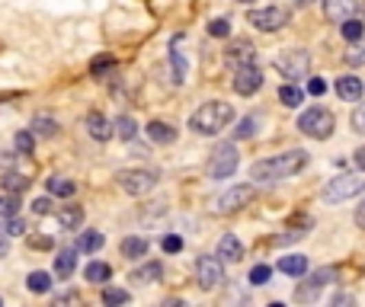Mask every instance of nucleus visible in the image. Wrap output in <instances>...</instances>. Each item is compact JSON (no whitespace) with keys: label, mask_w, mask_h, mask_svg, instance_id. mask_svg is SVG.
<instances>
[{"label":"nucleus","mask_w":365,"mask_h":307,"mask_svg":"<svg viewBox=\"0 0 365 307\" xmlns=\"http://www.w3.org/2000/svg\"><path fill=\"white\" fill-rule=\"evenodd\" d=\"M305 167H308V154L295 148V150H285V154H276V157L256 160L250 167V179L253 183H279L285 177H295Z\"/></svg>","instance_id":"1"},{"label":"nucleus","mask_w":365,"mask_h":307,"mask_svg":"<svg viewBox=\"0 0 365 307\" xmlns=\"http://www.w3.org/2000/svg\"><path fill=\"white\" fill-rule=\"evenodd\" d=\"M231 119H234V106H231V102L208 100L192 112L189 128H196L199 135H218V131H225L228 125H231Z\"/></svg>","instance_id":"2"},{"label":"nucleus","mask_w":365,"mask_h":307,"mask_svg":"<svg viewBox=\"0 0 365 307\" xmlns=\"http://www.w3.org/2000/svg\"><path fill=\"white\" fill-rule=\"evenodd\" d=\"M298 128L308 135V138L314 141H324L333 135V128H337V119H333V112L324 109V106H311L308 112H301L298 115Z\"/></svg>","instance_id":"3"},{"label":"nucleus","mask_w":365,"mask_h":307,"mask_svg":"<svg viewBox=\"0 0 365 307\" xmlns=\"http://www.w3.org/2000/svg\"><path fill=\"white\" fill-rule=\"evenodd\" d=\"M365 192V173H343V177L330 179L324 186V202L337 205V202H346V198Z\"/></svg>","instance_id":"4"},{"label":"nucleus","mask_w":365,"mask_h":307,"mask_svg":"<svg viewBox=\"0 0 365 307\" xmlns=\"http://www.w3.org/2000/svg\"><path fill=\"white\" fill-rule=\"evenodd\" d=\"M237 163H241V154H237L234 141H225V144H218V148L212 150V160H208V177H212V179L234 177Z\"/></svg>","instance_id":"5"},{"label":"nucleus","mask_w":365,"mask_h":307,"mask_svg":"<svg viewBox=\"0 0 365 307\" xmlns=\"http://www.w3.org/2000/svg\"><path fill=\"white\" fill-rule=\"evenodd\" d=\"M276 67H279V74L289 80V84H295V80H301V77L311 74V55L308 52H301V48H291V52H285V55L276 58Z\"/></svg>","instance_id":"6"},{"label":"nucleus","mask_w":365,"mask_h":307,"mask_svg":"<svg viewBox=\"0 0 365 307\" xmlns=\"http://www.w3.org/2000/svg\"><path fill=\"white\" fill-rule=\"evenodd\" d=\"M330 282H337V269H333V266L314 269L308 279H305L298 288H295V301H301V304H308V301H318L320 288H327Z\"/></svg>","instance_id":"7"},{"label":"nucleus","mask_w":365,"mask_h":307,"mask_svg":"<svg viewBox=\"0 0 365 307\" xmlns=\"http://www.w3.org/2000/svg\"><path fill=\"white\" fill-rule=\"evenodd\" d=\"M115 179H119V186L129 196H148L151 189L157 186V173L154 170H119Z\"/></svg>","instance_id":"8"},{"label":"nucleus","mask_w":365,"mask_h":307,"mask_svg":"<svg viewBox=\"0 0 365 307\" xmlns=\"http://www.w3.org/2000/svg\"><path fill=\"white\" fill-rule=\"evenodd\" d=\"M247 23L253 29H260V32H276V29H282L289 23V13L282 7H260L247 13Z\"/></svg>","instance_id":"9"},{"label":"nucleus","mask_w":365,"mask_h":307,"mask_svg":"<svg viewBox=\"0 0 365 307\" xmlns=\"http://www.w3.org/2000/svg\"><path fill=\"white\" fill-rule=\"evenodd\" d=\"M253 196H256V189H253L250 183H237L234 189H228L225 196H218L215 212L218 214H231V212H237V208H243V205H250Z\"/></svg>","instance_id":"10"},{"label":"nucleus","mask_w":365,"mask_h":307,"mask_svg":"<svg viewBox=\"0 0 365 307\" xmlns=\"http://www.w3.org/2000/svg\"><path fill=\"white\" fill-rule=\"evenodd\" d=\"M196 279L202 288H218L225 282V266H221V256H199L196 262Z\"/></svg>","instance_id":"11"},{"label":"nucleus","mask_w":365,"mask_h":307,"mask_svg":"<svg viewBox=\"0 0 365 307\" xmlns=\"http://www.w3.org/2000/svg\"><path fill=\"white\" fill-rule=\"evenodd\" d=\"M263 87V71L256 65H243L234 67V90L241 96H253Z\"/></svg>","instance_id":"12"},{"label":"nucleus","mask_w":365,"mask_h":307,"mask_svg":"<svg viewBox=\"0 0 365 307\" xmlns=\"http://www.w3.org/2000/svg\"><path fill=\"white\" fill-rule=\"evenodd\" d=\"M87 131L96 141H109L115 135V122H109L103 112H87Z\"/></svg>","instance_id":"13"},{"label":"nucleus","mask_w":365,"mask_h":307,"mask_svg":"<svg viewBox=\"0 0 365 307\" xmlns=\"http://www.w3.org/2000/svg\"><path fill=\"white\" fill-rule=\"evenodd\" d=\"M225 58H228V65L243 67V65H253V61H256V52H253V45L247 38H234V45H228Z\"/></svg>","instance_id":"14"},{"label":"nucleus","mask_w":365,"mask_h":307,"mask_svg":"<svg viewBox=\"0 0 365 307\" xmlns=\"http://www.w3.org/2000/svg\"><path fill=\"white\" fill-rule=\"evenodd\" d=\"M362 7V0H324V13H327V19H333V23H343V19H349L356 10Z\"/></svg>","instance_id":"15"},{"label":"nucleus","mask_w":365,"mask_h":307,"mask_svg":"<svg viewBox=\"0 0 365 307\" xmlns=\"http://www.w3.org/2000/svg\"><path fill=\"white\" fill-rule=\"evenodd\" d=\"M170 65H173V80L183 84L186 80V58H183V36L170 38Z\"/></svg>","instance_id":"16"},{"label":"nucleus","mask_w":365,"mask_h":307,"mask_svg":"<svg viewBox=\"0 0 365 307\" xmlns=\"http://www.w3.org/2000/svg\"><path fill=\"white\" fill-rule=\"evenodd\" d=\"M218 256H221V262H241L243 260V243L237 240L234 234H225L221 243H218Z\"/></svg>","instance_id":"17"},{"label":"nucleus","mask_w":365,"mask_h":307,"mask_svg":"<svg viewBox=\"0 0 365 307\" xmlns=\"http://www.w3.org/2000/svg\"><path fill=\"white\" fill-rule=\"evenodd\" d=\"M58 224H61L65 231H80V224H84V208H80V205H65V208L58 212Z\"/></svg>","instance_id":"18"},{"label":"nucleus","mask_w":365,"mask_h":307,"mask_svg":"<svg viewBox=\"0 0 365 307\" xmlns=\"http://www.w3.org/2000/svg\"><path fill=\"white\" fill-rule=\"evenodd\" d=\"M365 87L359 77H337V96H343V100H362Z\"/></svg>","instance_id":"19"},{"label":"nucleus","mask_w":365,"mask_h":307,"mask_svg":"<svg viewBox=\"0 0 365 307\" xmlns=\"http://www.w3.org/2000/svg\"><path fill=\"white\" fill-rule=\"evenodd\" d=\"M148 138L154 141V144H173L177 141V128H170L167 122H148Z\"/></svg>","instance_id":"20"},{"label":"nucleus","mask_w":365,"mask_h":307,"mask_svg":"<svg viewBox=\"0 0 365 307\" xmlns=\"http://www.w3.org/2000/svg\"><path fill=\"white\" fill-rule=\"evenodd\" d=\"M74 266H77V250L74 247H67V250H61L55 256V275L58 279H67V275L74 272Z\"/></svg>","instance_id":"21"},{"label":"nucleus","mask_w":365,"mask_h":307,"mask_svg":"<svg viewBox=\"0 0 365 307\" xmlns=\"http://www.w3.org/2000/svg\"><path fill=\"white\" fill-rule=\"evenodd\" d=\"M279 272L285 275H305L308 272V256H298V253H289L279 260Z\"/></svg>","instance_id":"22"},{"label":"nucleus","mask_w":365,"mask_h":307,"mask_svg":"<svg viewBox=\"0 0 365 307\" xmlns=\"http://www.w3.org/2000/svg\"><path fill=\"white\" fill-rule=\"evenodd\" d=\"M29 131H32L36 138H55V135H58V122L52 119V115H36L32 125H29Z\"/></svg>","instance_id":"23"},{"label":"nucleus","mask_w":365,"mask_h":307,"mask_svg":"<svg viewBox=\"0 0 365 307\" xmlns=\"http://www.w3.org/2000/svg\"><path fill=\"white\" fill-rule=\"evenodd\" d=\"M164 275V266L160 262H148V266H141V269L131 272V282H138V285H151V282H157Z\"/></svg>","instance_id":"24"},{"label":"nucleus","mask_w":365,"mask_h":307,"mask_svg":"<svg viewBox=\"0 0 365 307\" xmlns=\"http://www.w3.org/2000/svg\"><path fill=\"white\" fill-rule=\"evenodd\" d=\"M84 275H87V282H96V285H103V282L113 279V266H109V262H90Z\"/></svg>","instance_id":"25"},{"label":"nucleus","mask_w":365,"mask_h":307,"mask_svg":"<svg viewBox=\"0 0 365 307\" xmlns=\"http://www.w3.org/2000/svg\"><path fill=\"white\" fill-rule=\"evenodd\" d=\"M144 253H148V240H144V237H125V240H122V256L138 260Z\"/></svg>","instance_id":"26"},{"label":"nucleus","mask_w":365,"mask_h":307,"mask_svg":"<svg viewBox=\"0 0 365 307\" xmlns=\"http://www.w3.org/2000/svg\"><path fill=\"white\" fill-rule=\"evenodd\" d=\"M103 243H106V237L100 231H84L80 234V240H77V250L80 253H96Z\"/></svg>","instance_id":"27"},{"label":"nucleus","mask_w":365,"mask_h":307,"mask_svg":"<svg viewBox=\"0 0 365 307\" xmlns=\"http://www.w3.org/2000/svg\"><path fill=\"white\" fill-rule=\"evenodd\" d=\"M279 100H282V106H285V109H298L301 100H305V93H301L295 84H282L279 87Z\"/></svg>","instance_id":"28"},{"label":"nucleus","mask_w":365,"mask_h":307,"mask_svg":"<svg viewBox=\"0 0 365 307\" xmlns=\"http://www.w3.org/2000/svg\"><path fill=\"white\" fill-rule=\"evenodd\" d=\"M256 128H260V115H243L241 122H237V128H234V138L237 141H247L256 135Z\"/></svg>","instance_id":"29"},{"label":"nucleus","mask_w":365,"mask_h":307,"mask_svg":"<svg viewBox=\"0 0 365 307\" xmlns=\"http://www.w3.org/2000/svg\"><path fill=\"white\" fill-rule=\"evenodd\" d=\"M340 32H343V38H346V42H359V38L365 36V26H362V19L349 16V19H343V26H340Z\"/></svg>","instance_id":"30"},{"label":"nucleus","mask_w":365,"mask_h":307,"mask_svg":"<svg viewBox=\"0 0 365 307\" xmlns=\"http://www.w3.org/2000/svg\"><path fill=\"white\" fill-rule=\"evenodd\" d=\"M26 288L36 291V295H45V291L52 288V275H48V272H29Z\"/></svg>","instance_id":"31"},{"label":"nucleus","mask_w":365,"mask_h":307,"mask_svg":"<svg viewBox=\"0 0 365 307\" xmlns=\"http://www.w3.org/2000/svg\"><path fill=\"white\" fill-rule=\"evenodd\" d=\"M74 183L71 179H65V177H52L48 179V192L52 196H61V198H67V196H74Z\"/></svg>","instance_id":"32"},{"label":"nucleus","mask_w":365,"mask_h":307,"mask_svg":"<svg viewBox=\"0 0 365 307\" xmlns=\"http://www.w3.org/2000/svg\"><path fill=\"white\" fill-rule=\"evenodd\" d=\"M115 135H119V138H125V141L135 138V135H138L135 119H131V115H119V119H115Z\"/></svg>","instance_id":"33"},{"label":"nucleus","mask_w":365,"mask_h":307,"mask_svg":"<svg viewBox=\"0 0 365 307\" xmlns=\"http://www.w3.org/2000/svg\"><path fill=\"white\" fill-rule=\"evenodd\" d=\"M16 212H19L16 192H7V196H0V218H13Z\"/></svg>","instance_id":"34"},{"label":"nucleus","mask_w":365,"mask_h":307,"mask_svg":"<svg viewBox=\"0 0 365 307\" xmlns=\"http://www.w3.org/2000/svg\"><path fill=\"white\" fill-rule=\"evenodd\" d=\"M13 144H16L19 154H32V148H36V135H32V131H19L16 138H13Z\"/></svg>","instance_id":"35"},{"label":"nucleus","mask_w":365,"mask_h":307,"mask_svg":"<svg viewBox=\"0 0 365 307\" xmlns=\"http://www.w3.org/2000/svg\"><path fill=\"white\" fill-rule=\"evenodd\" d=\"M26 186H29V179L19 177V173H7V177H3V189H7V192H23Z\"/></svg>","instance_id":"36"},{"label":"nucleus","mask_w":365,"mask_h":307,"mask_svg":"<svg viewBox=\"0 0 365 307\" xmlns=\"http://www.w3.org/2000/svg\"><path fill=\"white\" fill-rule=\"evenodd\" d=\"M208 36H215V38L231 36V23H228V19H212V23H208Z\"/></svg>","instance_id":"37"},{"label":"nucleus","mask_w":365,"mask_h":307,"mask_svg":"<svg viewBox=\"0 0 365 307\" xmlns=\"http://www.w3.org/2000/svg\"><path fill=\"white\" fill-rule=\"evenodd\" d=\"M269 275H272L269 266H253V269H250V285H266Z\"/></svg>","instance_id":"38"},{"label":"nucleus","mask_w":365,"mask_h":307,"mask_svg":"<svg viewBox=\"0 0 365 307\" xmlns=\"http://www.w3.org/2000/svg\"><path fill=\"white\" fill-rule=\"evenodd\" d=\"M129 301V291L122 288H106L103 291V304H125Z\"/></svg>","instance_id":"39"},{"label":"nucleus","mask_w":365,"mask_h":307,"mask_svg":"<svg viewBox=\"0 0 365 307\" xmlns=\"http://www.w3.org/2000/svg\"><path fill=\"white\" fill-rule=\"evenodd\" d=\"M113 58H93V65H90V74L93 77H100V74H106V71H113Z\"/></svg>","instance_id":"40"},{"label":"nucleus","mask_w":365,"mask_h":307,"mask_svg":"<svg viewBox=\"0 0 365 307\" xmlns=\"http://www.w3.org/2000/svg\"><path fill=\"white\" fill-rule=\"evenodd\" d=\"M349 122H353V131H359V135H365V102H362V106H359L356 112H353V119H349Z\"/></svg>","instance_id":"41"},{"label":"nucleus","mask_w":365,"mask_h":307,"mask_svg":"<svg viewBox=\"0 0 365 307\" xmlns=\"http://www.w3.org/2000/svg\"><path fill=\"white\" fill-rule=\"evenodd\" d=\"M346 61H349V65H365V45H353V48H349Z\"/></svg>","instance_id":"42"},{"label":"nucleus","mask_w":365,"mask_h":307,"mask_svg":"<svg viewBox=\"0 0 365 307\" xmlns=\"http://www.w3.org/2000/svg\"><path fill=\"white\" fill-rule=\"evenodd\" d=\"M164 250H167V253H179V250H183V237H177V234L164 237Z\"/></svg>","instance_id":"43"},{"label":"nucleus","mask_w":365,"mask_h":307,"mask_svg":"<svg viewBox=\"0 0 365 307\" xmlns=\"http://www.w3.org/2000/svg\"><path fill=\"white\" fill-rule=\"evenodd\" d=\"M23 231H26V224H23V221L16 218V214H13V218L7 221V234H10V237H19Z\"/></svg>","instance_id":"44"},{"label":"nucleus","mask_w":365,"mask_h":307,"mask_svg":"<svg viewBox=\"0 0 365 307\" xmlns=\"http://www.w3.org/2000/svg\"><path fill=\"white\" fill-rule=\"evenodd\" d=\"M324 90H327V84H324L320 77H311V80H308V93H311V96H320Z\"/></svg>","instance_id":"45"},{"label":"nucleus","mask_w":365,"mask_h":307,"mask_svg":"<svg viewBox=\"0 0 365 307\" xmlns=\"http://www.w3.org/2000/svg\"><path fill=\"white\" fill-rule=\"evenodd\" d=\"M32 208H36V214H48V212H52V202H48V198H36Z\"/></svg>","instance_id":"46"},{"label":"nucleus","mask_w":365,"mask_h":307,"mask_svg":"<svg viewBox=\"0 0 365 307\" xmlns=\"http://www.w3.org/2000/svg\"><path fill=\"white\" fill-rule=\"evenodd\" d=\"M353 221H356L359 227H362V231H365V198H362V205H359V208H356V214H353Z\"/></svg>","instance_id":"47"},{"label":"nucleus","mask_w":365,"mask_h":307,"mask_svg":"<svg viewBox=\"0 0 365 307\" xmlns=\"http://www.w3.org/2000/svg\"><path fill=\"white\" fill-rule=\"evenodd\" d=\"M58 304H71V301H77V295H58Z\"/></svg>","instance_id":"48"},{"label":"nucleus","mask_w":365,"mask_h":307,"mask_svg":"<svg viewBox=\"0 0 365 307\" xmlns=\"http://www.w3.org/2000/svg\"><path fill=\"white\" fill-rule=\"evenodd\" d=\"M356 163H359V167H365V148L356 150Z\"/></svg>","instance_id":"49"},{"label":"nucleus","mask_w":365,"mask_h":307,"mask_svg":"<svg viewBox=\"0 0 365 307\" xmlns=\"http://www.w3.org/2000/svg\"><path fill=\"white\" fill-rule=\"evenodd\" d=\"M0 256H7V240L0 237Z\"/></svg>","instance_id":"50"},{"label":"nucleus","mask_w":365,"mask_h":307,"mask_svg":"<svg viewBox=\"0 0 365 307\" xmlns=\"http://www.w3.org/2000/svg\"><path fill=\"white\" fill-rule=\"evenodd\" d=\"M241 3H256V0H241Z\"/></svg>","instance_id":"51"}]
</instances>
